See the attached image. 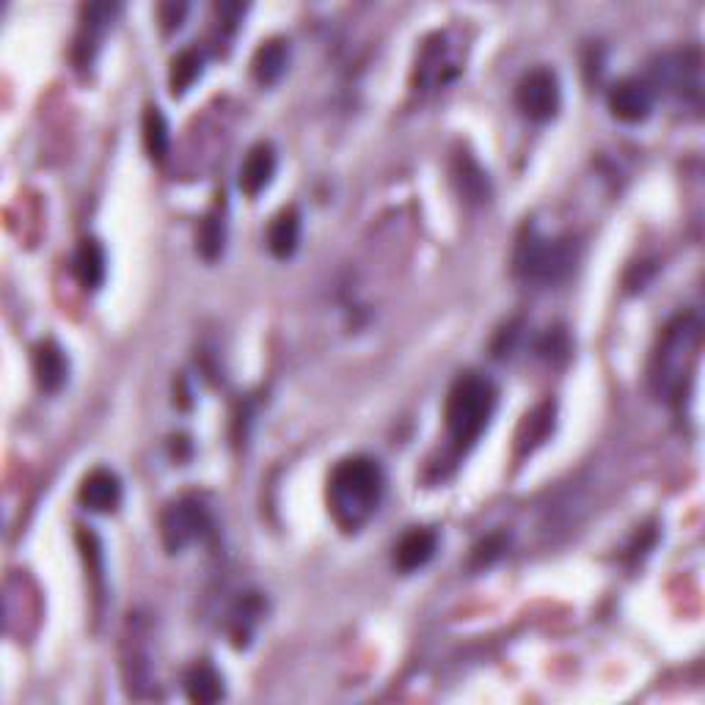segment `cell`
Instances as JSON below:
<instances>
[{"label": "cell", "instance_id": "6da1fadb", "mask_svg": "<svg viewBox=\"0 0 705 705\" xmlns=\"http://www.w3.org/2000/svg\"><path fill=\"white\" fill-rule=\"evenodd\" d=\"M381 499L383 469L377 466V461L356 454L336 463L329 477V508L342 529L356 533L359 526H364L375 515Z\"/></svg>", "mask_w": 705, "mask_h": 705}, {"label": "cell", "instance_id": "7a4b0ae2", "mask_svg": "<svg viewBox=\"0 0 705 705\" xmlns=\"http://www.w3.org/2000/svg\"><path fill=\"white\" fill-rule=\"evenodd\" d=\"M700 342H703V323L697 315H678L664 329L651 370L653 392L662 400H678L683 395V386L697 364Z\"/></svg>", "mask_w": 705, "mask_h": 705}, {"label": "cell", "instance_id": "3957f363", "mask_svg": "<svg viewBox=\"0 0 705 705\" xmlns=\"http://www.w3.org/2000/svg\"><path fill=\"white\" fill-rule=\"evenodd\" d=\"M497 411V386L485 375L466 372L454 381L447 395V433L461 449H469L483 431L488 427L490 416Z\"/></svg>", "mask_w": 705, "mask_h": 705}, {"label": "cell", "instance_id": "277c9868", "mask_svg": "<svg viewBox=\"0 0 705 705\" xmlns=\"http://www.w3.org/2000/svg\"><path fill=\"white\" fill-rule=\"evenodd\" d=\"M576 265V243L571 238H546L529 229L515 248V273L529 284L551 287L571 275Z\"/></svg>", "mask_w": 705, "mask_h": 705}, {"label": "cell", "instance_id": "5b68a950", "mask_svg": "<svg viewBox=\"0 0 705 705\" xmlns=\"http://www.w3.org/2000/svg\"><path fill=\"white\" fill-rule=\"evenodd\" d=\"M562 89L560 78L551 69L538 66L529 69L515 86V105L529 121H549L560 111Z\"/></svg>", "mask_w": 705, "mask_h": 705}, {"label": "cell", "instance_id": "8992f818", "mask_svg": "<svg viewBox=\"0 0 705 705\" xmlns=\"http://www.w3.org/2000/svg\"><path fill=\"white\" fill-rule=\"evenodd\" d=\"M209 526H213V521H209L207 508H204L198 499L185 497L180 499V502H174L171 508L163 513V543H166V549L171 551V554H177V551H182L185 546L202 540L204 535L209 533Z\"/></svg>", "mask_w": 705, "mask_h": 705}, {"label": "cell", "instance_id": "52a82bcc", "mask_svg": "<svg viewBox=\"0 0 705 705\" xmlns=\"http://www.w3.org/2000/svg\"><path fill=\"white\" fill-rule=\"evenodd\" d=\"M656 80L676 91L683 100L700 102L703 78H700V53H672L664 55L656 66Z\"/></svg>", "mask_w": 705, "mask_h": 705}, {"label": "cell", "instance_id": "ba28073f", "mask_svg": "<svg viewBox=\"0 0 705 705\" xmlns=\"http://www.w3.org/2000/svg\"><path fill=\"white\" fill-rule=\"evenodd\" d=\"M653 89L645 80L626 78L620 84L612 86L610 91V111L615 119L626 121V125H637L645 121L653 111Z\"/></svg>", "mask_w": 705, "mask_h": 705}, {"label": "cell", "instance_id": "9c48e42d", "mask_svg": "<svg viewBox=\"0 0 705 705\" xmlns=\"http://www.w3.org/2000/svg\"><path fill=\"white\" fill-rule=\"evenodd\" d=\"M78 497L91 513H114L121 504V479L111 469H94L80 483Z\"/></svg>", "mask_w": 705, "mask_h": 705}, {"label": "cell", "instance_id": "30bf717a", "mask_svg": "<svg viewBox=\"0 0 705 705\" xmlns=\"http://www.w3.org/2000/svg\"><path fill=\"white\" fill-rule=\"evenodd\" d=\"M116 14H119V7H116V3H91V7L84 9V25H80L78 48H75L80 66L94 61L97 48H100L102 37H105V30L111 28Z\"/></svg>", "mask_w": 705, "mask_h": 705}, {"label": "cell", "instance_id": "8fae6325", "mask_svg": "<svg viewBox=\"0 0 705 705\" xmlns=\"http://www.w3.org/2000/svg\"><path fill=\"white\" fill-rule=\"evenodd\" d=\"M458 73H461V66H458V59H454L447 37H438L436 42L427 44L425 55H422L416 69L419 84L425 86V89H441V86H447Z\"/></svg>", "mask_w": 705, "mask_h": 705}, {"label": "cell", "instance_id": "7c38bea8", "mask_svg": "<svg viewBox=\"0 0 705 705\" xmlns=\"http://www.w3.org/2000/svg\"><path fill=\"white\" fill-rule=\"evenodd\" d=\"M275 174V150L270 144H257L248 150L240 166V191L245 196H259L270 185Z\"/></svg>", "mask_w": 705, "mask_h": 705}, {"label": "cell", "instance_id": "4fadbf2b", "mask_svg": "<svg viewBox=\"0 0 705 705\" xmlns=\"http://www.w3.org/2000/svg\"><path fill=\"white\" fill-rule=\"evenodd\" d=\"M438 551V535L433 529H411L402 535V540L395 549V565L402 574H413V571L425 568L427 562L436 556Z\"/></svg>", "mask_w": 705, "mask_h": 705}, {"label": "cell", "instance_id": "5bb4252c", "mask_svg": "<svg viewBox=\"0 0 705 705\" xmlns=\"http://www.w3.org/2000/svg\"><path fill=\"white\" fill-rule=\"evenodd\" d=\"M73 273L86 290H97L102 281H105V273H108V259H105V248L100 245V240L94 238L80 240V245L75 248V257H73Z\"/></svg>", "mask_w": 705, "mask_h": 705}, {"label": "cell", "instance_id": "9a60e30c", "mask_svg": "<svg viewBox=\"0 0 705 705\" xmlns=\"http://www.w3.org/2000/svg\"><path fill=\"white\" fill-rule=\"evenodd\" d=\"M34 372L44 392H59L69 377V361L55 342H39L34 350Z\"/></svg>", "mask_w": 705, "mask_h": 705}, {"label": "cell", "instance_id": "2e32d148", "mask_svg": "<svg viewBox=\"0 0 705 705\" xmlns=\"http://www.w3.org/2000/svg\"><path fill=\"white\" fill-rule=\"evenodd\" d=\"M290 64V44L284 39H268L257 48L252 59V73L257 78V84L262 86H273L279 84L281 75L287 73Z\"/></svg>", "mask_w": 705, "mask_h": 705}, {"label": "cell", "instance_id": "e0dca14e", "mask_svg": "<svg viewBox=\"0 0 705 705\" xmlns=\"http://www.w3.org/2000/svg\"><path fill=\"white\" fill-rule=\"evenodd\" d=\"M300 243V216L295 207L281 209L279 216L270 221L268 248L275 259H290L298 252Z\"/></svg>", "mask_w": 705, "mask_h": 705}, {"label": "cell", "instance_id": "ac0fdd59", "mask_svg": "<svg viewBox=\"0 0 705 705\" xmlns=\"http://www.w3.org/2000/svg\"><path fill=\"white\" fill-rule=\"evenodd\" d=\"M185 692L193 703H218L223 697V681L216 672V667L209 664H196L188 669L185 676Z\"/></svg>", "mask_w": 705, "mask_h": 705}, {"label": "cell", "instance_id": "d6986e66", "mask_svg": "<svg viewBox=\"0 0 705 705\" xmlns=\"http://www.w3.org/2000/svg\"><path fill=\"white\" fill-rule=\"evenodd\" d=\"M202 75V55L198 50L188 48L171 59V69H168V86L174 94H185Z\"/></svg>", "mask_w": 705, "mask_h": 705}, {"label": "cell", "instance_id": "ffe728a7", "mask_svg": "<svg viewBox=\"0 0 705 705\" xmlns=\"http://www.w3.org/2000/svg\"><path fill=\"white\" fill-rule=\"evenodd\" d=\"M454 177H458V185H461L463 196H469L472 202H488V177H485L483 168L477 166V161H472L469 155L458 157Z\"/></svg>", "mask_w": 705, "mask_h": 705}, {"label": "cell", "instance_id": "44dd1931", "mask_svg": "<svg viewBox=\"0 0 705 705\" xmlns=\"http://www.w3.org/2000/svg\"><path fill=\"white\" fill-rule=\"evenodd\" d=\"M144 144L150 152L152 161H163L168 155L171 146V132H168L166 116L161 114V108H146L144 114Z\"/></svg>", "mask_w": 705, "mask_h": 705}, {"label": "cell", "instance_id": "7402d4cb", "mask_svg": "<svg viewBox=\"0 0 705 705\" xmlns=\"http://www.w3.org/2000/svg\"><path fill=\"white\" fill-rule=\"evenodd\" d=\"M223 240H227V232H223V218L218 216L204 218L202 234H198V252L204 254V259L221 257Z\"/></svg>", "mask_w": 705, "mask_h": 705}, {"label": "cell", "instance_id": "603a6c76", "mask_svg": "<svg viewBox=\"0 0 705 705\" xmlns=\"http://www.w3.org/2000/svg\"><path fill=\"white\" fill-rule=\"evenodd\" d=\"M502 549H504V540L499 538V535H493V538H488L483 546H479L477 554H474V562H477V565H485V568H488L490 562L499 560V556H502Z\"/></svg>", "mask_w": 705, "mask_h": 705}]
</instances>
